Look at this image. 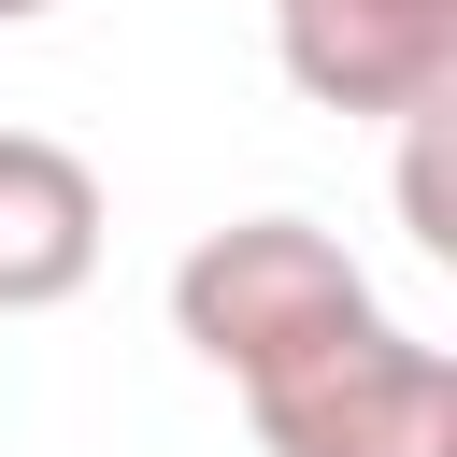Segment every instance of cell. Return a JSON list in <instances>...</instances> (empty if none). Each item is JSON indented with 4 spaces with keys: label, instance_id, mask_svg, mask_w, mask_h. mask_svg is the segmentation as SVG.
Listing matches in <instances>:
<instances>
[{
    "label": "cell",
    "instance_id": "obj_2",
    "mask_svg": "<svg viewBox=\"0 0 457 457\" xmlns=\"http://www.w3.org/2000/svg\"><path fill=\"white\" fill-rule=\"evenodd\" d=\"M243 414L271 457H457V357L371 314L357 343L243 386Z\"/></svg>",
    "mask_w": 457,
    "mask_h": 457
},
{
    "label": "cell",
    "instance_id": "obj_1",
    "mask_svg": "<svg viewBox=\"0 0 457 457\" xmlns=\"http://www.w3.org/2000/svg\"><path fill=\"white\" fill-rule=\"evenodd\" d=\"M371 314H386L371 271H357L328 228H300V214H228V228H200V243L171 257V328H186V357H214L228 386H271V371L357 343Z\"/></svg>",
    "mask_w": 457,
    "mask_h": 457
},
{
    "label": "cell",
    "instance_id": "obj_4",
    "mask_svg": "<svg viewBox=\"0 0 457 457\" xmlns=\"http://www.w3.org/2000/svg\"><path fill=\"white\" fill-rule=\"evenodd\" d=\"M100 271V171L43 129H0V314H57Z\"/></svg>",
    "mask_w": 457,
    "mask_h": 457
},
{
    "label": "cell",
    "instance_id": "obj_3",
    "mask_svg": "<svg viewBox=\"0 0 457 457\" xmlns=\"http://www.w3.org/2000/svg\"><path fill=\"white\" fill-rule=\"evenodd\" d=\"M271 57L314 114H443L457 100V0H271Z\"/></svg>",
    "mask_w": 457,
    "mask_h": 457
},
{
    "label": "cell",
    "instance_id": "obj_5",
    "mask_svg": "<svg viewBox=\"0 0 457 457\" xmlns=\"http://www.w3.org/2000/svg\"><path fill=\"white\" fill-rule=\"evenodd\" d=\"M29 14H43V0H0V29H29Z\"/></svg>",
    "mask_w": 457,
    "mask_h": 457
}]
</instances>
